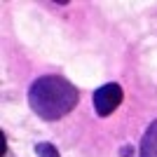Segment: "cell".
Returning a JSON list of instances; mask_svg holds the SVG:
<instances>
[{
	"instance_id": "8992f818",
	"label": "cell",
	"mask_w": 157,
	"mask_h": 157,
	"mask_svg": "<svg viewBox=\"0 0 157 157\" xmlns=\"http://www.w3.org/2000/svg\"><path fill=\"white\" fill-rule=\"evenodd\" d=\"M120 155H124V157H129V155H131V148H124V150H120Z\"/></svg>"
},
{
	"instance_id": "5b68a950",
	"label": "cell",
	"mask_w": 157,
	"mask_h": 157,
	"mask_svg": "<svg viewBox=\"0 0 157 157\" xmlns=\"http://www.w3.org/2000/svg\"><path fill=\"white\" fill-rule=\"evenodd\" d=\"M5 152H7V136L2 134V157H5Z\"/></svg>"
},
{
	"instance_id": "3957f363",
	"label": "cell",
	"mask_w": 157,
	"mask_h": 157,
	"mask_svg": "<svg viewBox=\"0 0 157 157\" xmlns=\"http://www.w3.org/2000/svg\"><path fill=\"white\" fill-rule=\"evenodd\" d=\"M138 157H157V120H152L150 127L145 129L138 145Z\"/></svg>"
},
{
	"instance_id": "6da1fadb",
	"label": "cell",
	"mask_w": 157,
	"mask_h": 157,
	"mask_svg": "<svg viewBox=\"0 0 157 157\" xmlns=\"http://www.w3.org/2000/svg\"><path fill=\"white\" fill-rule=\"evenodd\" d=\"M78 87L61 75H42L28 87V105L38 117L56 122L78 105Z\"/></svg>"
},
{
	"instance_id": "277c9868",
	"label": "cell",
	"mask_w": 157,
	"mask_h": 157,
	"mask_svg": "<svg viewBox=\"0 0 157 157\" xmlns=\"http://www.w3.org/2000/svg\"><path fill=\"white\" fill-rule=\"evenodd\" d=\"M35 155L38 157H61L59 150H56L52 143H38L35 145Z\"/></svg>"
},
{
	"instance_id": "7a4b0ae2",
	"label": "cell",
	"mask_w": 157,
	"mask_h": 157,
	"mask_svg": "<svg viewBox=\"0 0 157 157\" xmlns=\"http://www.w3.org/2000/svg\"><path fill=\"white\" fill-rule=\"evenodd\" d=\"M124 98V92H122V85L117 82H108V85L98 87L92 96V103H94V110H96L98 117H108L120 108Z\"/></svg>"
}]
</instances>
